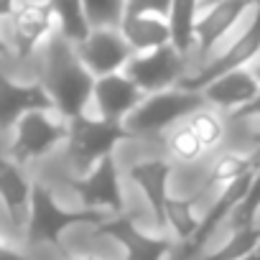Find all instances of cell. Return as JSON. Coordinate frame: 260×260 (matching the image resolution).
<instances>
[{
    "label": "cell",
    "mask_w": 260,
    "mask_h": 260,
    "mask_svg": "<svg viewBox=\"0 0 260 260\" xmlns=\"http://www.w3.org/2000/svg\"><path fill=\"white\" fill-rule=\"evenodd\" d=\"M44 89L49 92L54 110H59L67 120L84 115L87 102L92 100L94 77L79 61L74 46L64 41L59 34L44 46Z\"/></svg>",
    "instance_id": "6da1fadb"
},
{
    "label": "cell",
    "mask_w": 260,
    "mask_h": 260,
    "mask_svg": "<svg viewBox=\"0 0 260 260\" xmlns=\"http://www.w3.org/2000/svg\"><path fill=\"white\" fill-rule=\"evenodd\" d=\"M107 222V212L97 209H61L56 204L54 191L46 184H34L31 186V204H28V219H26V237L31 245L39 242H51L61 247V232H67L74 224H102Z\"/></svg>",
    "instance_id": "7a4b0ae2"
},
{
    "label": "cell",
    "mask_w": 260,
    "mask_h": 260,
    "mask_svg": "<svg viewBox=\"0 0 260 260\" xmlns=\"http://www.w3.org/2000/svg\"><path fill=\"white\" fill-rule=\"evenodd\" d=\"M136 136L122 122H107V120H92L87 115L69 120V136H67V158L79 171H92L102 158L112 156V151L133 141Z\"/></svg>",
    "instance_id": "3957f363"
},
{
    "label": "cell",
    "mask_w": 260,
    "mask_h": 260,
    "mask_svg": "<svg viewBox=\"0 0 260 260\" xmlns=\"http://www.w3.org/2000/svg\"><path fill=\"white\" fill-rule=\"evenodd\" d=\"M204 107L202 92H189V89H166L156 92L151 97H143V102L127 115L125 127L138 136H156L161 130L171 127L176 120H186L191 112Z\"/></svg>",
    "instance_id": "277c9868"
},
{
    "label": "cell",
    "mask_w": 260,
    "mask_h": 260,
    "mask_svg": "<svg viewBox=\"0 0 260 260\" xmlns=\"http://www.w3.org/2000/svg\"><path fill=\"white\" fill-rule=\"evenodd\" d=\"M260 54V0L252 8V16H250V23L245 26V31L219 54L214 56L212 61H207L199 72L189 74V77H181L179 82V89H189V92H202L209 82L219 79L222 74H230L235 69H245L250 61H255Z\"/></svg>",
    "instance_id": "5b68a950"
},
{
    "label": "cell",
    "mask_w": 260,
    "mask_h": 260,
    "mask_svg": "<svg viewBox=\"0 0 260 260\" xmlns=\"http://www.w3.org/2000/svg\"><path fill=\"white\" fill-rule=\"evenodd\" d=\"M56 34V21L49 0H21L18 11L8 21V46L21 61L31 59Z\"/></svg>",
    "instance_id": "8992f818"
},
{
    "label": "cell",
    "mask_w": 260,
    "mask_h": 260,
    "mask_svg": "<svg viewBox=\"0 0 260 260\" xmlns=\"http://www.w3.org/2000/svg\"><path fill=\"white\" fill-rule=\"evenodd\" d=\"M184 67L186 56H181L171 44H166L146 54H133L122 72L143 94H156L171 89V84H179L184 77Z\"/></svg>",
    "instance_id": "52a82bcc"
},
{
    "label": "cell",
    "mask_w": 260,
    "mask_h": 260,
    "mask_svg": "<svg viewBox=\"0 0 260 260\" xmlns=\"http://www.w3.org/2000/svg\"><path fill=\"white\" fill-rule=\"evenodd\" d=\"M67 136H69L67 122L54 120L41 110L28 112L16 122V138L11 146V158L16 166L18 164L23 166L34 158L46 156L51 148H56L61 141H67Z\"/></svg>",
    "instance_id": "ba28073f"
},
{
    "label": "cell",
    "mask_w": 260,
    "mask_h": 260,
    "mask_svg": "<svg viewBox=\"0 0 260 260\" xmlns=\"http://www.w3.org/2000/svg\"><path fill=\"white\" fill-rule=\"evenodd\" d=\"M69 189L82 199L84 209L97 212H122V189H120V171L112 156L102 158L87 176H72L67 179Z\"/></svg>",
    "instance_id": "9c48e42d"
},
{
    "label": "cell",
    "mask_w": 260,
    "mask_h": 260,
    "mask_svg": "<svg viewBox=\"0 0 260 260\" xmlns=\"http://www.w3.org/2000/svg\"><path fill=\"white\" fill-rule=\"evenodd\" d=\"M255 3L257 0H217L202 6L194 26V49L199 59H207L214 46L255 8Z\"/></svg>",
    "instance_id": "30bf717a"
},
{
    "label": "cell",
    "mask_w": 260,
    "mask_h": 260,
    "mask_svg": "<svg viewBox=\"0 0 260 260\" xmlns=\"http://www.w3.org/2000/svg\"><path fill=\"white\" fill-rule=\"evenodd\" d=\"M74 51L94 79L122 72L133 59V51L117 28H92L89 36L74 46Z\"/></svg>",
    "instance_id": "8fae6325"
},
{
    "label": "cell",
    "mask_w": 260,
    "mask_h": 260,
    "mask_svg": "<svg viewBox=\"0 0 260 260\" xmlns=\"http://www.w3.org/2000/svg\"><path fill=\"white\" fill-rule=\"evenodd\" d=\"M97 235L117 240L125 247V260H164L174 250V242L169 237H151L141 232L138 224L125 214L97 224Z\"/></svg>",
    "instance_id": "7c38bea8"
},
{
    "label": "cell",
    "mask_w": 260,
    "mask_h": 260,
    "mask_svg": "<svg viewBox=\"0 0 260 260\" xmlns=\"http://www.w3.org/2000/svg\"><path fill=\"white\" fill-rule=\"evenodd\" d=\"M36 110L41 112L54 110V102L49 92L44 89V84L41 82L18 84L0 72V130L16 127V122L23 115L36 112Z\"/></svg>",
    "instance_id": "4fadbf2b"
},
{
    "label": "cell",
    "mask_w": 260,
    "mask_h": 260,
    "mask_svg": "<svg viewBox=\"0 0 260 260\" xmlns=\"http://www.w3.org/2000/svg\"><path fill=\"white\" fill-rule=\"evenodd\" d=\"M92 100H94L102 120L122 122V117H127L143 102V92L125 77V72H117V74H107V77L94 79Z\"/></svg>",
    "instance_id": "5bb4252c"
},
{
    "label": "cell",
    "mask_w": 260,
    "mask_h": 260,
    "mask_svg": "<svg viewBox=\"0 0 260 260\" xmlns=\"http://www.w3.org/2000/svg\"><path fill=\"white\" fill-rule=\"evenodd\" d=\"M250 179H252V174H250V176H242V179H237V181H232V184L224 186V191L217 197V202L209 207V212L199 219V227H197L194 237H191L189 242H184V247H181V252H179L181 260H189L191 255H197V252L207 245V240L217 232V227H219L227 217H232L235 207L242 202V197H245V191H247Z\"/></svg>",
    "instance_id": "9a60e30c"
},
{
    "label": "cell",
    "mask_w": 260,
    "mask_h": 260,
    "mask_svg": "<svg viewBox=\"0 0 260 260\" xmlns=\"http://www.w3.org/2000/svg\"><path fill=\"white\" fill-rule=\"evenodd\" d=\"M130 181H136V186L146 194L153 219L158 224V230L166 227V199H169V176H171V161L166 158H151V161H141L136 166H130L127 171Z\"/></svg>",
    "instance_id": "2e32d148"
},
{
    "label": "cell",
    "mask_w": 260,
    "mask_h": 260,
    "mask_svg": "<svg viewBox=\"0 0 260 260\" xmlns=\"http://www.w3.org/2000/svg\"><path fill=\"white\" fill-rule=\"evenodd\" d=\"M260 92V82L257 77L250 72V69H235L230 74H222L219 79L209 82L204 89H202V97L204 102H212L217 107H224V110H240L245 107L247 102H252Z\"/></svg>",
    "instance_id": "e0dca14e"
},
{
    "label": "cell",
    "mask_w": 260,
    "mask_h": 260,
    "mask_svg": "<svg viewBox=\"0 0 260 260\" xmlns=\"http://www.w3.org/2000/svg\"><path fill=\"white\" fill-rule=\"evenodd\" d=\"M31 186L34 184H28L21 166H16L13 161L0 158V202H3L13 227H21L28 219Z\"/></svg>",
    "instance_id": "ac0fdd59"
},
{
    "label": "cell",
    "mask_w": 260,
    "mask_h": 260,
    "mask_svg": "<svg viewBox=\"0 0 260 260\" xmlns=\"http://www.w3.org/2000/svg\"><path fill=\"white\" fill-rule=\"evenodd\" d=\"M117 31L133 54H146L171 44V31L166 18L158 16H122Z\"/></svg>",
    "instance_id": "d6986e66"
},
{
    "label": "cell",
    "mask_w": 260,
    "mask_h": 260,
    "mask_svg": "<svg viewBox=\"0 0 260 260\" xmlns=\"http://www.w3.org/2000/svg\"><path fill=\"white\" fill-rule=\"evenodd\" d=\"M202 11V0H174L171 11L166 16L169 31H171V46L186 56L194 49V26Z\"/></svg>",
    "instance_id": "ffe728a7"
},
{
    "label": "cell",
    "mask_w": 260,
    "mask_h": 260,
    "mask_svg": "<svg viewBox=\"0 0 260 260\" xmlns=\"http://www.w3.org/2000/svg\"><path fill=\"white\" fill-rule=\"evenodd\" d=\"M49 6H51V13H54V21H56V34L64 41L77 46L89 36L92 26L87 21L82 0H49Z\"/></svg>",
    "instance_id": "44dd1931"
},
{
    "label": "cell",
    "mask_w": 260,
    "mask_h": 260,
    "mask_svg": "<svg viewBox=\"0 0 260 260\" xmlns=\"http://www.w3.org/2000/svg\"><path fill=\"white\" fill-rule=\"evenodd\" d=\"M194 204H197V197H186V199H179V197H171L166 199V224H171L174 235L184 242H189L199 227V219L194 214Z\"/></svg>",
    "instance_id": "7402d4cb"
},
{
    "label": "cell",
    "mask_w": 260,
    "mask_h": 260,
    "mask_svg": "<svg viewBox=\"0 0 260 260\" xmlns=\"http://www.w3.org/2000/svg\"><path fill=\"white\" fill-rule=\"evenodd\" d=\"M260 169V153H252V156H242V153H224L212 174H209V184H232L242 176H250Z\"/></svg>",
    "instance_id": "603a6c76"
},
{
    "label": "cell",
    "mask_w": 260,
    "mask_h": 260,
    "mask_svg": "<svg viewBox=\"0 0 260 260\" xmlns=\"http://www.w3.org/2000/svg\"><path fill=\"white\" fill-rule=\"evenodd\" d=\"M260 245V227H247V230H235L232 237L217 247L214 252H209L204 260H242L247 257L255 247Z\"/></svg>",
    "instance_id": "cb8c5ba5"
},
{
    "label": "cell",
    "mask_w": 260,
    "mask_h": 260,
    "mask_svg": "<svg viewBox=\"0 0 260 260\" xmlns=\"http://www.w3.org/2000/svg\"><path fill=\"white\" fill-rule=\"evenodd\" d=\"M186 125L194 130V136L199 138V143L204 146V151L219 146V141H222V136H224V125H222L219 115H214V112L207 110V107L191 112V115L186 117Z\"/></svg>",
    "instance_id": "d4e9b609"
},
{
    "label": "cell",
    "mask_w": 260,
    "mask_h": 260,
    "mask_svg": "<svg viewBox=\"0 0 260 260\" xmlns=\"http://www.w3.org/2000/svg\"><path fill=\"white\" fill-rule=\"evenodd\" d=\"M92 28H117L125 16V0H82Z\"/></svg>",
    "instance_id": "484cf974"
},
{
    "label": "cell",
    "mask_w": 260,
    "mask_h": 260,
    "mask_svg": "<svg viewBox=\"0 0 260 260\" xmlns=\"http://www.w3.org/2000/svg\"><path fill=\"white\" fill-rule=\"evenodd\" d=\"M260 212V169L252 174L250 184H247V191L242 197V202L235 207L232 212V230H247V227H255V217Z\"/></svg>",
    "instance_id": "4316f807"
},
{
    "label": "cell",
    "mask_w": 260,
    "mask_h": 260,
    "mask_svg": "<svg viewBox=\"0 0 260 260\" xmlns=\"http://www.w3.org/2000/svg\"><path fill=\"white\" fill-rule=\"evenodd\" d=\"M169 153H171L176 161L191 164V161H197V158L204 153V146H202L199 138L194 136V130L184 122V125H179L174 133L169 136Z\"/></svg>",
    "instance_id": "83f0119b"
},
{
    "label": "cell",
    "mask_w": 260,
    "mask_h": 260,
    "mask_svg": "<svg viewBox=\"0 0 260 260\" xmlns=\"http://www.w3.org/2000/svg\"><path fill=\"white\" fill-rule=\"evenodd\" d=\"M174 0H125V16H158L166 18Z\"/></svg>",
    "instance_id": "f1b7e54d"
},
{
    "label": "cell",
    "mask_w": 260,
    "mask_h": 260,
    "mask_svg": "<svg viewBox=\"0 0 260 260\" xmlns=\"http://www.w3.org/2000/svg\"><path fill=\"white\" fill-rule=\"evenodd\" d=\"M21 0H0V23H8L13 18V13L18 11Z\"/></svg>",
    "instance_id": "f546056e"
},
{
    "label": "cell",
    "mask_w": 260,
    "mask_h": 260,
    "mask_svg": "<svg viewBox=\"0 0 260 260\" xmlns=\"http://www.w3.org/2000/svg\"><path fill=\"white\" fill-rule=\"evenodd\" d=\"M235 117H260V92H257V97L252 102H247L245 107H240L235 112Z\"/></svg>",
    "instance_id": "4dcf8cb0"
},
{
    "label": "cell",
    "mask_w": 260,
    "mask_h": 260,
    "mask_svg": "<svg viewBox=\"0 0 260 260\" xmlns=\"http://www.w3.org/2000/svg\"><path fill=\"white\" fill-rule=\"evenodd\" d=\"M0 260H28V255H23L21 250H16L6 242H0Z\"/></svg>",
    "instance_id": "1f68e13d"
},
{
    "label": "cell",
    "mask_w": 260,
    "mask_h": 260,
    "mask_svg": "<svg viewBox=\"0 0 260 260\" xmlns=\"http://www.w3.org/2000/svg\"><path fill=\"white\" fill-rule=\"evenodd\" d=\"M0 56H3V59L6 56H13L11 54V46H8V39H3V36H0Z\"/></svg>",
    "instance_id": "d6a6232c"
},
{
    "label": "cell",
    "mask_w": 260,
    "mask_h": 260,
    "mask_svg": "<svg viewBox=\"0 0 260 260\" xmlns=\"http://www.w3.org/2000/svg\"><path fill=\"white\" fill-rule=\"evenodd\" d=\"M61 260H97V257H92V255H84V257H74V255H69L64 247H61Z\"/></svg>",
    "instance_id": "836d02e7"
},
{
    "label": "cell",
    "mask_w": 260,
    "mask_h": 260,
    "mask_svg": "<svg viewBox=\"0 0 260 260\" xmlns=\"http://www.w3.org/2000/svg\"><path fill=\"white\" fill-rule=\"evenodd\" d=\"M242 260H260V245H257V247H255L247 257H242Z\"/></svg>",
    "instance_id": "e575fe53"
},
{
    "label": "cell",
    "mask_w": 260,
    "mask_h": 260,
    "mask_svg": "<svg viewBox=\"0 0 260 260\" xmlns=\"http://www.w3.org/2000/svg\"><path fill=\"white\" fill-rule=\"evenodd\" d=\"M250 72H252V74L257 77V82H260V61H257V64H255V69H250Z\"/></svg>",
    "instance_id": "d590c367"
},
{
    "label": "cell",
    "mask_w": 260,
    "mask_h": 260,
    "mask_svg": "<svg viewBox=\"0 0 260 260\" xmlns=\"http://www.w3.org/2000/svg\"><path fill=\"white\" fill-rule=\"evenodd\" d=\"M207 3H217V0H202V6H207Z\"/></svg>",
    "instance_id": "8d00e7d4"
},
{
    "label": "cell",
    "mask_w": 260,
    "mask_h": 260,
    "mask_svg": "<svg viewBox=\"0 0 260 260\" xmlns=\"http://www.w3.org/2000/svg\"><path fill=\"white\" fill-rule=\"evenodd\" d=\"M255 141H257V143H260V130H257V133H255Z\"/></svg>",
    "instance_id": "74e56055"
},
{
    "label": "cell",
    "mask_w": 260,
    "mask_h": 260,
    "mask_svg": "<svg viewBox=\"0 0 260 260\" xmlns=\"http://www.w3.org/2000/svg\"><path fill=\"white\" fill-rule=\"evenodd\" d=\"M176 260H181V257H176Z\"/></svg>",
    "instance_id": "f35d334b"
}]
</instances>
